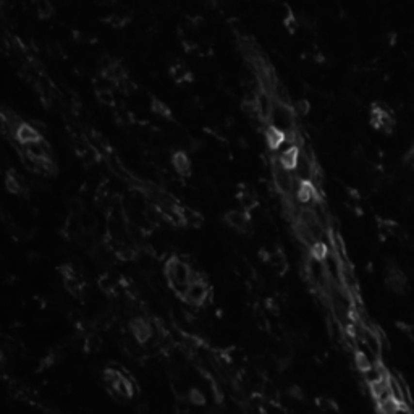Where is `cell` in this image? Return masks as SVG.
Returning a JSON list of instances; mask_svg holds the SVG:
<instances>
[{"label":"cell","mask_w":414,"mask_h":414,"mask_svg":"<svg viewBox=\"0 0 414 414\" xmlns=\"http://www.w3.org/2000/svg\"><path fill=\"white\" fill-rule=\"evenodd\" d=\"M167 275L170 278L172 285L178 288L181 291V295H185L188 285L192 280V272L191 269L188 267L186 262L180 261V259H172V261L167 262Z\"/></svg>","instance_id":"6da1fadb"},{"label":"cell","mask_w":414,"mask_h":414,"mask_svg":"<svg viewBox=\"0 0 414 414\" xmlns=\"http://www.w3.org/2000/svg\"><path fill=\"white\" fill-rule=\"evenodd\" d=\"M269 125L275 127L285 134L295 131V112L287 104H280L275 100V107H273V112L269 118Z\"/></svg>","instance_id":"7a4b0ae2"},{"label":"cell","mask_w":414,"mask_h":414,"mask_svg":"<svg viewBox=\"0 0 414 414\" xmlns=\"http://www.w3.org/2000/svg\"><path fill=\"white\" fill-rule=\"evenodd\" d=\"M272 175H273V183H275L277 190L282 194H290L293 192L295 188V178L291 176V170H288L278 162V159L272 163Z\"/></svg>","instance_id":"3957f363"},{"label":"cell","mask_w":414,"mask_h":414,"mask_svg":"<svg viewBox=\"0 0 414 414\" xmlns=\"http://www.w3.org/2000/svg\"><path fill=\"white\" fill-rule=\"evenodd\" d=\"M129 330H131L133 338L138 341L139 345H146L147 341H151L154 330L152 325L144 319V317H133L129 320Z\"/></svg>","instance_id":"277c9868"},{"label":"cell","mask_w":414,"mask_h":414,"mask_svg":"<svg viewBox=\"0 0 414 414\" xmlns=\"http://www.w3.org/2000/svg\"><path fill=\"white\" fill-rule=\"evenodd\" d=\"M273 107H275V100L272 99V96L266 89H259L256 93V110L259 120L269 122V118H271L273 112Z\"/></svg>","instance_id":"5b68a950"},{"label":"cell","mask_w":414,"mask_h":414,"mask_svg":"<svg viewBox=\"0 0 414 414\" xmlns=\"http://www.w3.org/2000/svg\"><path fill=\"white\" fill-rule=\"evenodd\" d=\"M185 300L192 306H199L206 301L207 298V287L204 282L201 280H192L190 285H188L186 291H185Z\"/></svg>","instance_id":"8992f818"},{"label":"cell","mask_w":414,"mask_h":414,"mask_svg":"<svg viewBox=\"0 0 414 414\" xmlns=\"http://www.w3.org/2000/svg\"><path fill=\"white\" fill-rule=\"evenodd\" d=\"M385 287L395 295H404L408 291V278L403 273V271L385 273Z\"/></svg>","instance_id":"52a82bcc"},{"label":"cell","mask_w":414,"mask_h":414,"mask_svg":"<svg viewBox=\"0 0 414 414\" xmlns=\"http://www.w3.org/2000/svg\"><path fill=\"white\" fill-rule=\"evenodd\" d=\"M225 223H227L230 228L237 230L238 233H244V232H248L249 219L246 214L241 212V210H230V212L225 214Z\"/></svg>","instance_id":"ba28073f"},{"label":"cell","mask_w":414,"mask_h":414,"mask_svg":"<svg viewBox=\"0 0 414 414\" xmlns=\"http://www.w3.org/2000/svg\"><path fill=\"white\" fill-rule=\"evenodd\" d=\"M296 192V199L301 204H316V185L312 181H300L298 183V188L295 190Z\"/></svg>","instance_id":"9c48e42d"},{"label":"cell","mask_w":414,"mask_h":414,"mask_svg":"<svg viewBox=\"0 0 414 414\" xmlns=\"http://www.w3.org/2000/svg\"><path fill=\"white\" fill-rule=\"evenodd\" d=\"M15 138L26 146V144H30V143L39 141L41 133H39V129H37L36 127H32V125H30V123H21L20 128L16 129Z\"/></svg>","instance_id":"30bf717a"},{"label":"cell","mask_w":414,"mask_h":414,"mask_svg":"<svg viewBox=\"0 0 414 414\" xmlns=\"http://www.w3.org/2000/svg\"><path fill=\"white\" fill-rule=\"evenodd\" d=\"M301 156V149H298V146H291L290 149H285V151L278 152V162L282 163L283 167L288 168V170H295L298 160H300Z\"/></svg>","instance_id":"8fae6325"},{"label":"cell","mask_w":414,"mask_h":414,"mask_svg":"<svg viewBox=\"0 0 414 414\" xmlns=\"http://www.w3.org/2000/svg\"><path fill=\"white\" fill-rule=\"evenodd\" d=\"M388 379H390V375L387 379H383V380H380V382H375V383L370 385V392H372L377 404L387 401V399L392 398V390H390Z\"/></svg>","instance_id":"7c38bea8"},{"label":"cell","mask_w":414,"mask_h":414,"mask_svg":"<svg viewBox=\"0 0 414 414\" xmlns=\"http://www.w3.org/2000/svg\"><path fill=\"white\" fill-rule=\"evenodd\" d=\"M172 165L181 176H188L191 173V162H190V157L186 156V152L178 151L173 154Z\"/></svg>","instance_id":"4fadbf2b"},{"label":"cell","mask_w":414,"mask_h":414,"mask_svg":"<svg viewBox=\"0 0 414 414\" xmlns=\"http://www.w3.org/2000/svg\"><path fill=\"white\" fill-rule=\"evenodd\" d=\"M287 139V134L277 129L275 127H269L266 128V141H267V146L272 149V151H278V147L285 143Z\"/></svg>","instance_id":"5bb4252c"},{"label":"cell","mask_w":414,"mask_h":414,"mask_svg":"<svg viewBox=\"0 0 414 414\" xmlns=\"http://www.w3.org/2000/svg\"><path fill=\"white\" fill-rule=\"evenodd\" d=\"M28 156L32 157V159H49V154H50V149L47 146L46 141H34V143H30L25 146Z\"/></svg>","instance_id":"9a60e30c"},{"label":"cell","mask_w":414,"mask_h":414,"mask_svg":"<svg viewBox=\"0 0 414 414\" xmlns=\"http://www.w3.org/2000/svg\"><path fill=\"white\" fill-rule=\"evenodd\" d=\"M309 272H311V277L314 278V282H317V283L324 282L325 277H327V269H325L324 261H320V259H316V257H311V261H309Z\"/></svg>","instance_id":"2e32d148"},{"label":"cell","mask_w":414,"mask_h":414,"mask_svg":"<svg viewBox=\"0 0 414 414\" xmlns=\"http://www.w3.org/2000/svg\"><path fill=\"white\" fill-rule=\"evenodd\" d=\"M363 375H364V380H366V382L369 383V387H370V385H372V383L380 382V380H383V379H387V377H388L387 370H385L380 364L372 366V367H370V369H367V370H366V372H363Z\"/></svg>","instance_id":"e0dca14e"},{"label":"cell","mask_w":414,"mask_h":414,"mask_svg":"<svg viewBox=\"0 0 414 414\" xmlns=\"http://www.w3.org/2000/svg\"><path fill=\"white\" fill-rule=\"evenodd\" d=\"M186 398H188V401L191 404H194V406H204L206 404V395L202 393L199 388H191L190 392H188Z\"/></svg>","instance_id":"ac0fdd59"},{"label":"cell","mask_w":414,"mask_h":414,"mask_svg":"<svg viewBox=\"0 0 414 414\" xmlns=\"http://www.w3.org/2000/svg\"><path fill=\"white\" fill-rule=\"evenodd\" d=\"M239 202H241V206L244 207V210L253 209V207L256 206V202H257L256 194H254V192H253L251 190L243 191L241 194H239Z\"/></svg>","instance_id":"d6986e66"},{"label":"cell","mask_w":414,"mask_h":414,"mask_svg":"<svg viewBox=\"0 0 414 414\" xmlns=\"http://www.w3.org/2000/svg\"><path fill=\"white\" fill-rule=\"evenodd\" d=\"M398 406H399V403L397 401V399L390 398V399H387V401L379 403V413L380 414H397Z\"/></svg>","instance_id":"ffe728a7"},{"label":"cell","mask_w":414,"mask_h":414,"mask_svg":"<svg viewBox=\"0 0 414 414\" xmlns=\"http://www.w3.org/2000/svg\"><path fill=\"white\" fill-rule=\"evenodd\" d=\"M172 75L173 78H175L176 81H185V80H191V73L190 70L186 68L183 64H178L172 68Z\"/></svg>","instance_id":"44dd1931"},{"label":"cell","mask_w":414,"mask_h":414,"mask_svg":"<svg viewBox=\"0 0 414 414\" xmlns=\"http://www.w3.org/2000/svg\"><path fill=\"white\" fill-rule=\"evenodd\" d=\"M354 361H356V367H358L361 372H366L367 369L372 367V363L369 361V358L366 356L364 353H361V351H356V356H354Z\"/></svg>","instance_id":"7402d4cb"},{"label":"cell","mask_w":414,"mask_h":414,"mask_svg":"<svg viewBox=\"0 0 414 414\" xmlns=\"http://www.w3.org/2000/svg\"><path fill=\"white\" fill-rule=\"evenodd\" d=\"M52 3L50 0H37V13H39V16L42 18H47L52 13Z\"/></svg>","instance_id":"603a6c76"},{"label":"cell","mask_w":414,"mask_h":414,"mask_svg":"<svg viewBox=\"0 0 414 414\" xmlns=\"http://www.w3.org/2000/svg\"><path fill=\"white\" fill-rule=\"evenodd\" d=\"M152 112H156L159 117H163V118L170 117V109H168L163 102H160V100H154L152 102Z\"/></svg>","instance_id":"cb8c5ba5"},{"label":"cell","mask_w":414,"mask_h":414,"mask_svg":"<svg viewBox=\"0 0 414 414\" xmlns=\"http://www.w3.org/2000/svg\"><path fill=\"white\" fill-rule=\"evenodd\" d=\"M107 21H109L110 26H113V28H122V26L127 25L128 18L123 16L122 13H112V15L107 18Z\"/></svg>","instance_id":"d4e9b609"},{"label":"cell","mask_w":414,"mask_h":414,"mask_svg":"<svg viewBox=\"0 0 414 414\" xmlns=\"http://www.w3.org/2000/svg\"><path fill=\"white\" fill-rule=\"evenodd\" d=\"M7 190L13 192V194H18V192H21V181H18V178L15 175H10L7 176Z\"/></svg>","instance_id":"484cf974"},{"label":"cell","mask_w":414,"mask_h":414,"mask_svg":"<svg viewBox=\"0 0 414 414\" xmlns=\"http://www.w3.org/2000/svg\"><path fill=\"white\" fill-rule=\"evenodd\" d=\"M311 110V104L307 100H298L295 104V112L300 115V117H306Z\"/></svg>","instance_id":"4316f807"},{"label":"cell","mask_w":414,"mask_h":414,"mask_svg":"<svg viewBox=\"0 0 414 414\" xmlns=\"http://www.w3.org/2000/svg\"><path fill=\"white\" fill-rule=\"evenodd\" d=\"M285 26H287V30L290 32H295L298 30V26H300V21L295 20L293 16H288L285 20Z\"/></svg>","instance_id":"83f0119b"},{"label":"cell","mask_w":414,"mask_h":414,"mask_svg":"<svg viewBox=\"0 0 414 414\" xmlns=\"http://www.w3.org/2000/svg\"><path fill=\"white\" fill-rule=\"evenodd\" d=\"M401 330L404 332V335L408 338H411L414 341V324H408V325H401Z\"/></svg>","instance_id":"f1b7e54d"},{"label":"cell","mask_w":414,"mask_h":414,"mask_svg":"<svg viewBox=\"0 0 414 414\" xmlns=\"http://www.w3.org/2000/svg\"><path fill=\"white\" fill-rule=\"evenodd\" d=\"M397 414H413V411H411V409H409V406H408L406 403H399Z\"/></svg>","instance_id":"f546056e"}]
</instances>
